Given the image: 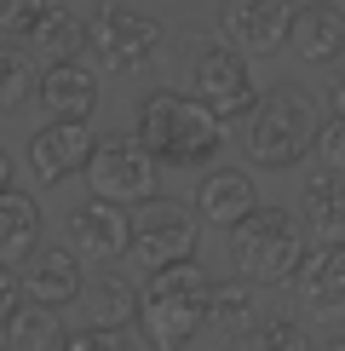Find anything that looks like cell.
I'll list each match as a JSON object with an SVG mask.
<instances>
[{
	"instance_id": "1",
	"label": "cell",
	"mask_w": 345,
	"mask_h": 351,
	"mask_svg": "<svg viewBox=\"0 0 345 351\" xmlns=\"http://www.w3.org/2000/svg\"><path fill=\"white\" fill-rule=\"evenodd\" d=\"M225 133H230V127L201 104V98L172 93V86L144 93L138 110H133V138L155 156V162H167V167H201V173L219 167Z\"/></svg>"
},
{
	"instance_id": "2",
	"label": "cell",
	"mask_w": 345,
	"mask_h": 351,
	"mask_svg": "<svg viewBox=\"0 0 345 351\" xmlns=\"http://www.w3.org/2000/svg\"><path fill=\"white\" fill-rule=\"evenodd\" d=\"M213 282L207 271L196 265H172V271H155L144 282V305H138V340L150 351H184L201 328L213 323Z\"/></svg>"
},
{
	"instance_id": "3",
	"label": "cell",
	"mask_w": 345,
	"mask_h": 351,
	"mask_svg": "<svg viewBox=\"0 0 345 351\" xmlns=\"http://www.w3.org/2000/svg\"><path fill=\"white\" fill-rule=\"evenodd\" d=\"M316 104H311V93L305 86H294V81H282V86H265L259 93V110H253V121H248V156H253V167H270V173H282V167H299V156L316 150Z\"/></svg>"
},
{
	"instance_id": "4",
	"label": "cell",
	"mask_w": 345,
	"mask_h": 351,
	"mask_svg": "<svg viewBox=\"0 0 345 351\" xmlns=\"http://www.w3.org/2000/svg\"><path fill=\"white\" fill-rule=\"evenodd\" d=\"M299 225H305L299 213L270 208V202L253 219H242V225L230 230V265H236L242 282H253V288L288 282V276L299 271V259H305V237H299Z\"/></svg>"
},
{
	"instance_id": "5",
	"label": "cell",
	"mask_w": 345,
	"mask_h": 351,
	"mask_svg": "<svg viewBox=\"0 0 345 351\" xmlns=\"http://www.w3.org/2000/svg\"><path fill=\"white\" fill-rule=\"evenodd\" d=\"M184 93L201 98V104L219 115L225 127L253 121V110H259L242 52H236V47H225V40H201V35L190 40V52H184Z\"/></svg>"
},
{
	"instance_id": "6",
	"label": "cell",
	"mask_w": 345,
	"mask_h": 351,
	"mask_svg": "<svg viewBox=\"0 0 345 351\" xmlns=\"http://www.w3.org/2000/svg\"><path fill=\"white\" fill-rule=\"evenodd\" d=\"M86 52H92L104 69H115V75H133V69H144L155 52H162V23L144 18L138 6L104 0V6L86 18Z\"/></svg>"
},
{
	"instance_id": "7",
	"label": "cell",
	"mask_w": 345,
	"mask_h": 351,
	"mask_svg": "<svg viewBox=\"0 0 345 351\" xmlns=\"http://www.w3.org/2000/svg\"><path fill=\"white\" fill-rule=\"evenodd\" d=\"M155 167L162 162H155L138 138H98V156H92V167H86V190H92L98 202H121V208L144 202V208H150L155 179H162Z\"/></svg>"
},
{
	"instance_id": "8",
	"label": "cell",
	"mask_w": 345,
	"mask_h": 351,
	"mask_svg": "<svg viewBox=\"0 0 345 351\" xmlns=\"http://www.w3.org/2000/svg\"><path fill=\"white\" fill-rule=\"evenodd\" d=\"M196 213L172 208V202H150V208H138L133 219V259L144 271H172V265H190L196 259Z\"/></svg>"
},
{
	"instance_id": "9",
	"label": "cell",
	"mask_w": 345,
	"mask_h": 351,
	"mask_svg": "<svg viewBox=\"0 0 345 351\" xmlns=\"http://www.w3.org/2000/svg\"><path fill=\"white\" fill-rule=\"evenodd\" d=\"M219 35L242 58H270L294 35V6L288 0H219Z\"/></svg>"
},
{
	"instance_id": "10",
	"label": "cell",
	"mask_w": 345,
	"mask_h": 351,
	"mask_svg": "<svg viewBox=\"0 0 345 351\" xmlns=\"http://www.w3.org/2000/svg\"><path fill=\"white\" fill-rule=\"evenodd\" d=\"M92 156H98L92 121H47L40 133H29L23 162L35 173V184H69L75 173L92 167Z\"/></svg>"
},
{
	"instance_id": "11",
	"label": "cell",
	"mask_w": 345,
	"mask_h": 351,
	"mask_svg": "<svg viewBox=\"0 0 345 351\" xmlns=\"http://www.w3.org/2000/svg\"><path fill=\"white\" fill-rule=\"evenodd\" d=\"M18 282H23V294L35 300V305H52V311L86 300V271H81V254H75L69 242H64V247L40 242L35 254L18 265Z\"/></svg>"
},
{
	"instance_id": "12",
	"label": "cell",
	"mask_w": 345,
	"mask_h": 351,
	"mask_svg": "<svg viewBox=\"0 0 345 351\" xmlns=\"http://www.w3.org/2000/svg\"><path fill=\"white\" fill-rule=\"evenodd\" d=\"M305 317H345V242H316L305 247L299 271L288 276Z\"/></svg>"
},
{
	"instance_id": "13",
	"label": "cell",
	"mask_w": 345,
	"mask_h": 351,
	"mask_svg": "<svg viewBox=\"0 0 345 351\" xmlns=\"http://www.w3.org/2000/svg\"><path fill=\"white\" fill-rule=\"evenodd\" d=\"M69 247H75L81 259L133 254V213H127L121 202H98V196L75 202V213H69Z\"/></svg>"
},
{
	"instance_id": "14",
	"label": "cell",
	"mask_w": 345,
	"mask_h": 351,
	"mask_svg": "<svg viewBox=\"0 0 345 351\" xmlns=\"http://www.w3.org/2000/svg\"><path fill=\"white\" fill-rule=\"evenodd\" d=\"M196 219H207L213 230H236L242 219H253L265 202H259V190H253V179L242 167H207L196 179Z\"/></svg>"
},
{
	"instance_id": "15",
	"label": "cell",
	"mask_w": 345,
	"mask_h": 351,
	"mask_svg": "<svg viewBox=\"0 0 345 351\" xmlns=\"http://www.w3.org/2000/svg\"><path fill=\"white\" fill-rule=\"evenodd\" d=\"M288 47L305 69H328L345 58V12L328 6V0H305V6H294V35H288Z\"/></svg>"
},
{
	"instance_id": "16",
	"label": "cell",
	"mask_w": 345,
	"mask_h": 351,
	"mask_svg": "<svg viewBox=\"0 0 345 351\" xmlns=\"http://www.w3.org/2000/svg\"><path fill=\"white\" fill-rule=\"evenodd\" d=\"M40 104L52 110V121H92V110H98V75H92V64H47L40 69Z\"/></svg>"
},
{
	"instance_id": "17",
	"label": "cell",
	"mask_w": 345,
	"mask_h": 351,
	"mask_svg": "<svg viewBox=\"0 0 345 351\" xmlns=\"http://www.w3.org/2000/svg\"><path fill=\"white\" fill-rule=\"evenodd\" d=\"M299 219L316 230V242H345V173L316 167L299 184Z\"/></svg>"
},
{
	"instance_id": "18",
	"label": "cell",
	"mask_w": 345,
	"mask_h": 351,
	"mask_svg": "<svg viewBox=\"0 0 345 351\" xmlns=\"http://www.w3.org/2000/svg\"><path fill=\"white\" fill-rule=\"evenodd\" d=\"M40 225H47V219H40V202L35 196H23V190H6V196H0V259H23L35 254L40 247Z\"/></svg>"
},
{
	"instance_id": "19",
	"label": "cell",
	"mask_w": 345,
	"mask_h": 351,
	"mask_svg": "<svg viewBox=\"0 0 345 351\" xmlns=\"http://www.w3.org/2000/svg\"><path fill=\"white\" fill-rule=\"evenodd\" d=\"M86 305H92V323L127 328V323H138L144 288L133 282V276H121V271H98L92 282H86Z\"/></svg>"
},
{
	"instance_id": "20",
	"label": "cell",
	"mask_w": 345,
	"mask_h": 351,
	"mask_svg": "<svg viewBox=\"0 0 345 351\" xmlns=\"http://www.w3.org/2000/svg\"><path fill=\"white\" fill-rule=\"evenodd\" d=\"M29 52H35L40 64H75L86 52V23L69 18V6H52L47 18L35 23V35H29Z\"/></svg>"
},
{
	"instance_id": "21",
	"label": "cell",
	"mask_w": 345,
	"mask_h": 351,
	"mask_svg": "<svg viewBox=\"0 0 345 351\" xmlns=\"http://www.w3.org/2000/svg\"><path fill=\"white\" fill-rule=\"evenodd\" d=\"M6 340H12V351H69V334L58 323V311L52 305H35V300H23L12 311Z\"/></svg>"
},
{
	"instance_id": "22",
	"label": "cell",
	"mask_w": 345,
	"mask_h": 351,
	"mask_svg": "<svg viewBox=\"0 0 345 351\" xmlns=\"http://www.w3.org/2000/svg\"><path fill=\"white\" fill-rule=\"evenodd\" d=\"M265 323V317L253 311V282H219V294H213V328L230 334V340H248V334Z\"/></svg>"
},
{
	"instance_id": "23",
	"label": "cell",
	"mask_w": 345,
	"mask_h": 351,
	"mask_svg": "<svg viewBox=\"0 0 345 351\" xmlns=\"http://www.w3.org/2000/svg\"><path fill=\"white\" fill-rule=\"evenodd\" d=\"M29 93H40L35 52H29V47H12V40H0V110H18Z\"/></svg>"
},
{
	"instance_id": "24",
	"label": "cell",
	"mask_w": 345,
	"mask_h": 351,
	"mask_svg": "<svg viewBox=\"0 0 345 351\" xmlns=\"http://www.w3.org/2000/svg\"><path fill=\"white\" fill-rule=\"evenodd\" d=\"M242 346H248V351H316L305 323H294V317H265Z\"/></svg>"
},
{
	"instance_id": "25",
	"label": "cell",
	"mask_w": 345,
	"mask_h": 351,
	"mask_svg": "<svg viewBox=\"0 0 345 351\" xmlns=\"http://www.w3.org/2000/svg\"><path fill=\"white\" fill-rule=\"evenodd\" d=\"M47 12H52V0H0V29H18V35L29 40Z\"/></svg>"
},
{
	"instance_id": "26",
	"label": "cell",
	"mask_w": 345,
	"mask_h": 351,
	"mask_svg": "<svg viewBox=\"0 0 345 351\" xmlns=\"http://www.w3.org/2000/svg\"><path fill=\"white\" fill-rule=\"evenodd\" d=\"M69 351H133V340H127V328H104V323H92V328L69 334Z\"/></svg>"
},
{
	"instance_id": "27",
	"label": "cell",
	"mask_w": 345,
	"mask_h": 351,
	"mask_svg": "<svg viewBox=\"0 0 345 351\" xmlns=\"http://www.w3.org/2000/svg\"><path fill=\"white\" fill-rule=\"evenodd\" d=\"M316 156H322V167L345 173V121L334 115V121H322V133H316Z\"/></svg>"
},
{
	"instance_id": "28",
	"label": "cell",
	"mask_w": 345,
	"mask_h": 351,
	"mask_svg": "<svg viewBox=\"0 0 345 351\" xmlns=\"http://www.w3.org/2000/svg\"><path fill=\"white\" fill-rule=\"evenodd\" d=\"M18 294H23V282H18V271L0 259V328L12 323V311H18Z\"/></svg>"
},
{
	"instance_id": "29",
	"label": "cell",
	"mask_w": 345,
	"mask_h": 351,
	"mask_svg": "<svg viewBox=\"0 0 345 351\" xmlns=\"http://www.w3.org/2000/svg\"><path fill=\"white\" fill-rule=\"evenodd\" d=\"M322 104H328V110H334L340 121H345V69H334V75H328V86H322Z\"/></svg>"
},
{
	"instance_id": "30",
	"label": "cell",
	"mask_w": 345,
	"mask_h": 351,
	"mask_svg": "<svg viewBox=\"0 0 345 351\" xmlns=\"http://www.w3.org/2000/svg\"><path fill=\"white\" fill-rule=\"evenodd\" d=\"M6 190H18V184H12V156H6V144H0V196H6Z\"/></svg>"
},
{
	"instance_id": "31",
	"label": "cell",
	"mask_w": 345,
	"mask_h": 351,
	"mask_svg": "<svg viewBox=\"0 0 345 351\" xmlns=\"http://www.w3.org/2000/svg\"><path fill=\"white\" fill-rule=\"evenodd\" d=\"M316 351H345V334H334V340H322Z\"/></svg>"
},
{
	"instance_id": "32",
	"label": "cell",
	"mask_w": 345,
	"mask_h": 351,
	"mask_svg": "<svg viewBox=\"0 0 345 351\" xmlns=\"http://www.w3.org/2000/svg\"><path fill=\"white\" fill-rule=\"evenodd\" d=\"M0 351H12V340H0Z\"/></svg>"
},
{
	"instance_id": "33",
	"label": "cell",
	"mask_w": 345,
	"mask_h": 351,
	"mask_svg": "<svg viewBox=\"0 0 345 351\" xmlns=\"http://www.w3.org/2000/svg\"><path fill=\"white\" fill-rule=\"evenodd\" d=\"M288 6H305V0H288Z\"/></svg>"
},
{
	"instance_id": "34",
	"label": "cell",
	"mask_w": 345,
	"mask_h": 351,
	"mask_svg": "<svg viewBox=\"0 0 345 351\" xmlns=\"http://www.w3.org/2000/svg\"><path fill=\"white\" fill-rule=\"evenodd\" d=\"M52 6H69V0H52Z\"/></svg>"
}]
</instances>
